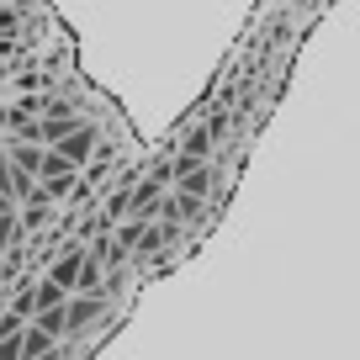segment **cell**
<instances>
[{"label": "cell", "mask_w": 360, "mask_h": 360, "mask_svg": "<svg viewBox=\"0 0 360 360\" xmlns=\"http://www.w3.org/2000/svg\"><path fill=\"white\" fill-rule=\"evenodd\" d=\"M212 148H217V133L207 122L186 127V138H180V159H196V165H212Z\"/></svg>", "instance_id": "obj_6"}, {"label": "cell", "mask_w": 360, "mask_h": 360, "mask_svg": "<svg viewBox=\"0 0 360 360\" xmlns=\"http://www.w3.org/2000/svg\"><path fill=\"white\" fill-rule=\"evenodd\" d=\"M0 6H27V0H0Z\"/></svg>", "instance_id": "obj_16"}, {"label": "cell", "mask_w": 360, "mask_h": 360, "mask_svg": "<svg viewBox=\"0 0 360 360\" xmlns=\"http://www.w3.org/2000/svg\"><path fill=\"white\" fill-rule=\"evenodd\" d=\"M69 302V292H58L48 276H37V313H48V307H64Z\"/></svg>", "instance_id": "obj_11"}, {"label": "cell", "mask_w": 360, "mask_h": 360, "mask_svg": "<svg viewBox=\"0 0 360 360\" xmlns=\"http://www.w3.org/2000/svg\"><path fill=\"white\" fill-rule=\"evenodd\" d=\"M6 159H11V169H22V175H43V143H16V138H6Z\"/></svg>", "instance_id": "obj_7"}, {"label": "cell", "mask_w": 360, "mask_h": 360, "mask_svg": "<svg viewBox=\"0 0 360 360\" xmlns=\"http://www.w3.org/2000/svg\"><path fill=\"white\" fill-rule=\"evenodd\" d=\"M96 148H101V127H96V122H79L75 133H69L64 143L53 148V154H64V159H69L75 169H85L90 159H96Z\"/></svg>", "instance_id": "obj_2"}, {"label": "cell", "mask_w": 360, "mask_h": 360, "mask_svg": "<svg viewBox=\"0 0 360 360\" xmlns=\"http://www.w3.org/2000/svg\"><path fill=\"white\" fill-rule=\"evenodd\" d=\"M85 249H90V244L69 238V244L58 249L53 259H48V270H43V276H48V281L58 286V292H69V297H75V281H79V270H85Z\"/></svg>", "instance_id": "obj_1"}, {"label": "cell", "mask_w": 360, "mask_h": 360, "mask_svg": "<svg viewBox=\"0 0 360 360\" xmlns=\"http://www.w3.org/2000/svg\"><path fill=\"white\" fill-rule=\"evenodd\" d=\"M0 212H16V202H11V196H0Z\"/></svg>", "instance_id": "obj_15"}, {"label": "cell", "mask_w": 360, "mask_h": 360, "mask_svg": "<svg viewBox=\"0 0 360 360\" xmlns=\"http://www.w3.org/2000/svg\"><path fill=\"white\" fill-rule=\"evenodd\" d=\"M27 238H22V217L16 212H0V255H6V249H22Z\"/></svg>", "instance_id": "obj_10"}, {"label": "cell", "mask_w": 360, "mask_h": 360, "mask_svg": "<svg viewBox=\"0 0 360 360\" xmlns=\"http://www.w3.org/2000/svg\"><path fill=\"white\" fill-rule=\"evenodd\" d=\"M106 313V297H69L64 302V334H85Z\"/></svg>", "instance_id": "obj_4"}, {"label": "cell", "mask_w": 360, "mask_h": 360, "mask_svg": "<svg viewBox=\"0 0 360 360\" xmlns=\"http://www.w3.org/2000/svg\"><path fill=\"white\" fill-rule=\"evenodd\" d=\"M53 175H79V169L69 165L64 154H53V148H48V154H43V175H37V180H53Z\"/></svg>", "instance_id": "obj_12"}, {"label": "cell", "mask_w": 360, "mask_h": 360, "mask_svg": "<svg viewBox=\"0 0 360 360\" xmlns=\"http://www.w3.org/2000/svg\"><path fill=\"white\" fill-rule=\"evenodd\" d=\"M11 180H16V169H11V159H6V148H0V196H11Z\"/></svg>", "instance_id": "obj_14"}, {"label": "cell", "mask_w": 360, "mask_h": 360, "mask_svg": "<svg viewBox=\"0 0 360 360\" xmlns=\"http://www.w3.org/2000/svg\"><path fill=\"white\" fill-rule=\"evenodd\" d=\"M6 313L16 318V323H32L37 318V276H16L11 292H6Z\"/></svg>", "instance_id": "obj_3"}, {"label": "cell", "mask_w": 360, "mask_h": 360, "mask_svg": "<svg viewBox=\"0 0 360 360\" xmlns=\"http://www.w3.org/2000/svg\"><path fill=\"white\" fill-rule=\"evenodd\" d=\"M48 349H53V339H48L43 328H32V323H27V328H22V360H43Z\"/></svg>", "instance_id": "obj_9"}, {"label": "cell", "mask_w": 360, "mask_h": 360, "mask_svg": "<svg viewBox=\"0 0 360 360\" xmlns=\"http://www.w3.org/2000/svg\"><path fill=\"white\" fill-rule=\"evenodd\" d=\"M22 32V6H0V48H6V37Z\"/></svg>", "instance_id": "obj_13"}, {"label": "cell", "mask_w": 360, "mask_h": 360, "mask_svg": "<svg viewBox=\"0 0 360 360\" xmlns=\"http://www.w3.org/2000/svg\"><path fill=\"white\" fill-rule=\"evenodd\" d=\"M202 217H207V202H191V196H180V191H165V202H159V223L186 228V223H202Z\"/></svg>", "instance_id": "obj_5"}, {"label": "cell", "mask_w": 360, "mask_h": 360, "mask_svg": "<svg viewBox=\"0 0 360 360\" xmlns=\"http://www.w3.org/2000/svg\"><path fill=\"white\" fill-rule=\"evenodd\" d=\"M16 217H22V238H32V233H37V228H43V223H48V217H53V202H48V196H43V191H37V196H32V202H22V207H16Z\"/></svg>", "instance_id": "obj_8"}]
</instances>
